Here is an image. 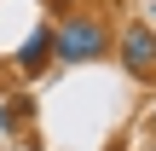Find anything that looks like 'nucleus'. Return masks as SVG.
I'll return each instance as SVG.
<instances>
[{"label":"nucleus","mask_w":156,"mask_h":151,"mask_svg":"<svg viewBox=\"0 0 156 151\" xmlns=\"http://www.w3.org/2000/svg\"><path fill=\"white\" fill-rule=\"evenodd\" d=\"M116 47V29L98 12H64L52 23V64H98Z\"/></svg>","instance_id":"obj_1"},{"label":"nucleus","mask_w":156,"mask_h":151,"mask_svg":"<svg viewBox=\"0 0 156 151\" xmlns=\"http://www.w3.org/2000/svg\"><path fill=\"white\" fill-rule=\"evenodd\" d=\"M116 52H122V70L133 81H151L156 76V29L151 23H122L116 29Z\"/></svg>","instance_id":"obj_2"},{"label":"nucleus","mask_w":156,"mask_h":151,"mask_svg":"<svg viewBox=\"0 0 156 151\" xmlns=\"http://www.w3.org/2000/svg\"><path fill=\"white\" fill-rule=\"evenodd\" d=\"M46 64H52V23H35V35L17 47V76H23V81H35Z\"/></svg>","instance_id":"obj_3"},{"label":"nucleus","mask_w":156,"mask_h":151,"mask_svg":"<svg viewBox=\"0 0 156 151\" xmlns=\"http://www.w3.org/2000/svg\"><path fill=\"white\" fill-rule=\"evenodd\" d=\"M29 116H35V105H29V99H6V105H0V134H23V128H29Z\"/></svg>","instance_id":"obj_4"}]
</instances>
